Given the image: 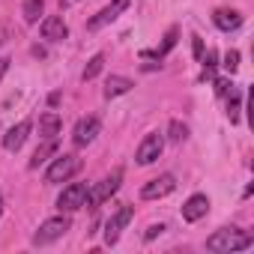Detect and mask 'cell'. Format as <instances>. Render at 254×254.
<instances>
[{"label":"cell","instance_id":"6da1fadb","mask_svg":"<svg viewBox=\"0 0 254 254\" xmlns=\"http://www.w3.org/2000/svg\"><path fill=\"white\" fill-rule=\"evenodd\" d=\"M254 242L251 233L239 230V227H221L215 230L209 239H206V251H215V254H227V251H239V248H248Z\"/></svg>","mask_w":254,"mask_h":254},{"label":"cell","instance_id":"7a4b0ae2","mask_svg":"<svg viewBox=\"0 0 254 254\" xmlns=\"http://www.w3.org/2000/svg\"><path fill=\"white\" fill-rule=\"evenodd\" d=\"M120 183H123V171H120V168H114V171H111L105 180H99L93 189H87L84 206H99V203H105L108 197H114V194H117Z\"/></svg>","mask_w":254,"mask_h":254},{"label":"cell","instance_id":"3957f363","mask_svg":"<svg viewBox=\"0 0 254 254\" xmlns=\"http://www.w3.org/2000/svg\"><path fill=\"white\" fill-rule=\"evenodd\" d=\"M78 168H81V162H78V156H57L54 162H51V168L45 171V183H66V180H72L75 174H78Z\"/></svg>","mask_w":254,"mask_h":254},{"label":"cell","instance_id":"277c9868","mask_svg":"<svg viewBox=\"0 0 254 254\" xmlns=\"http://www.w3.org/2000/svg\"><path fill=\"white\" fill-rule=\"evenodd\" d=\"M69 230V218L66 215H57V218H48L36 233H33V245H48L54 239H60L63 233Z\"/></svg>","mask_w":254,"mask_h":254},{"label":"cell","instance_id":"5b68a950","mask_svg":"<svg viewBox=\"0 0 254 254\" xmlns=\"http://www.w3.org/2000/svg\"><path fill=\"white\" fill-rule=\"evenodd\" d=\"M84 197H87V186H84V183H72V186H66V189L60 191L57 209H60V212H75V209L84 206Z\"/></svg>","mask_w":254,"mask_h":254},{"label":"cell","instance_id":"8992f818","mask_svg":"<svg viewBox=\"0 0 254 254\" xmlns=\"http://www.w3.org/2000/svg\"><path fill=\"white\" fill-rule=\"evenodd\" d=\"M162 150H165V138H162L159 132H150V135L141 141L135 159H138V165H153V162L162 156Z\"/></svg>","mask_w":254,"mask_h":254},{"label":"cell","instance_id":"52a82bcc","mask_svg":"<svg viewBox=\"0 0 254 254\" xmlns=\"http://www.w3.org/2000/svg\"><path fill=\"white\" fill-rule=\"evenodd\" d=\"M174 189H177L174 174H162V177H156V180H150V183L141 186V197H144V200H159V197L171 194Z\"/></svg>","mask_w":254,"mask_h":254},{"label":"cell","instance_id":"ba28073f","mask_svg":"<svg viewBox=\"0 0 254 254\" xmlns=\"http://www.w3.org/2000/svg\"><path fill=\"white\" fill-rule=\"evenodd\" d=\"M132 215H135V209H132V206H120V209L108 218V224H105V242H108V245H114V242L120 239L123 227L132 221Z\"/></svg>","mask_w":254,"mask_h":254},{"label":"cell","instance_id":"9c48e42d","mask_svg":"<svg viewBox=\"0 0 254 254\" xmlns=\"http://www.w3.org/2000/svg\"><path fill=\"white\" fill-rule=\"evenodd\" d=\"M96 135H99V120L96 117H84V120H78L75 132H72V144L75 147H87V144L96 141Z\"/></svg>","mask_w":254,"mask_h":254},{"label":"cell","instance_id":"30bf717a","mask_svg":"<svg viewBox=\"0 0 254 254\" xmlns=\"http://www.w3.org/2000/svg\"><path fill=\"white\" fill-rule=\"evenodd\" d=\"M126 9H129V0H111V3L96 15V18H90L87 21V30H99V27H105V24H111L120 12H126Z\"/></svg>","mask_w":254,"mask_h":254},{"label":"cell","instance_id":"8fae6325","mask_svg":"<svg viewBox=\"0 0 254 254\" xmlns=\"http://www.w3.org/2000/svg\"><path fill=\"white\" fill-rule=\"evenodd\" d=\"M27 135H30V120H21L18 126H12V129H6V135H3V147H6L9 153H18V150L24 147Z\"/></svg>","mask_w":254,"mask_h":254},{"label":"cell","instance_id":"7c38bea8","mask_svg":"<svg viewBox=\"0 0 254 254\" xmlns=\"http://www.w3.org/2000/svg\"><path fill=\"white\" fill-rule=\"evenodd\" d=\"M39 30H42V39H48V42H63L69 36V27H66V21L60 15H48Z\"/></svg>","mask_w":254,"mask_h":254},{"label":"cell","instance_id":"4fadbf2b","mask_svg":"<svg viewBox=\"0 0 254 254\" xmlns=\"http://www.w3.org/2000/svg\"><path fill=\"white\" fill-rule=\"evenodd\" d=\"M209 209V197L206 194H191L186 203H183V218L186 221H200Z\"/></svg>","mask_w":254,"mask_h":254},{"label":"cell","instance_id":"5bb4252c","mask_svg":"<svg viewBox=\"0 0 254 254\" xmlns=\"http://www.w3.org/2000/svg\"><path fill=\"white\" fill-rule=\"evenodd\" d=\"M212 21H215V27H218V30L230 33V30H236V27L242 24V15H239L236 9H218V12L212 15Z\"/></svg>","mask_w":254,"mask_h":254},{"label":"cell","instance_id":"9a60e30c","mask_svg":"<svg viewBox=\"0 0 254 254\" xmlns=\"http://www.w3.org/2000/svg\"><path fill=\"white\" fill-rule=\"evenodd\" d=\"M135 84L129 81V78H123V75H111L108 81H105V99H117V96H123V93H129Z\"/></svg>","mask_w":254,"mask_h":254},{"label":"cell","instance_id":"2e32d148","mask_svg":"<svg viewBox=\"0 0 254 254\" xmlns=\"http://www.w3.org/2000/svg\"><path fill=\"white\" fill-rule=\"evenodd\" d=\"M39 132H42V138H57V132H60V114H54V111H45L42 117H39Z\"/></svg>","mask_w":254,"mask_h":254},{"label":"cell","instance_id":"e0dca14e","mask_svg":"<svg viewBox=\"0 0 254 254\" xmlns=\"http://www.w3.org/2000/svg\"><path fill=\"white\" fill-rule=\"evenodd\" d=\"M42 12H45V0H27L24 3V21L27 24H36Z\"/></svg>","mask_w":254,"mask_h":254},{"label":"cell","instance_id":"ac0fdd59","mask_svg":"<svg viewBox=\"0 0 254 254\" xmlns=\"http://www.w3.org/2000/svg\"><path fill=\"white\" fill-rule=\"evenodd\" d=\"M102 69H105V54H96V57H90V63L84 66L81 78H84V81H93V78H96Z\"/></svg>","mask_w":254,"mask_h":254},{"label":"cell","instance_id":"d6986e66","mask_svg":"<svg viewBox=\"0 0 254 254\" xmlns=\"http://www.w3.org/2000/svg\"><path fill=\"white\" fill-rule=\"evenodd\" d=\"M54 150H57V147H54V138H51L48 144H42V147H39V150L33 153V159H30V168H39V165H42V162H45V159H48V156L54 153Z\"/></svg>","mask_w":254,"mask_h":254},{"label":"cell","instance_id":"ffe728a7","mask_svg":"<svg viewBox=\"0 0 254 254\" xmlns=\"http://www.w3.org/2000/svg\"><path fill=\"white\" fill-rule=\"evenodd\" d=\"M186 135H189V129L180 123V120H171V126H168V138L174 141V144H180V141H186Z\"/></svg>","mask_w":254,"mask_h":254},{"label":"cell","instance_id":"44dd1931","mask_svg":"<svg viewBox=\"0 0 254 254\" xmlns=\"http://www.w3.org/2000/svg\"><path fill=\"white\" fill-rule=\"evenodd\" d=\"M177 39H180V30H177V27H171V30L165 33V42H162V48H159L156 54H159V57H165L168 51H174V45H177Z\"/></svg>","mask_w":254,"mask_h":254},{"label":"cell","instance_id":"7402d4cb","mask_svg":"<svg viewBox=\"0 0 254 254\" xmlns=\"http://www.w3.org/2000/svg\"><path fill=\"white\" fill-rule=\"evenodd\" d=\"M227 117H230V123L239 120V90H230V99H227Z\"/></svg>","mask_w":254,"mask_h":254},{"label":"cell","instance_id":"603a6c76","mask_svg":"<svg viewBox=\"0 0 254 254\" xmlns=\"http://www.w3.org/2000/svg\"><path fill=\"white\" fill-rule=\"evenodd\" d=\"M224 69H227L230 75L239 69V51H227V54H224Z\"/></svg>","mask_w":254,"mask_h":254},{"label":"cell","instance_id":"cb8c5ba5","mask_svg":"<svg viewBox=\"0 0 254 254\" xmlns=\"http://www.w3.org/2000/svg\"><path fill=\"white\" fill-rule=\"evenodd\" d=\"M191 48H194V57H197V60H203V39H200V36H194V39H191Z\"/></svg>","mask_w":254,"mask_h":254},{"label":"cell","instance_id":"d4e9b609","mask_svg":"<svg viewBox=\"0 0 254 254\" xmlns=\"http://www.w3.org/2000/svg\"><path fill=\"white\" fill-rule=\"evenodd\" d=\"M230 90H233V84H230V81H215V93H218V96H227Z\"/></svg>","mask_w":254,"mask_h":254},{"label":"cell","instance_id":"484cf974","mask_svg":"<svg viewBox=\"0 0 254 254\" xmlns=\"http://www.w3.org/2000/svg\"><path fill=\"white\" fill-rule=\"evenodd\" d=\"M162 230H165V224H150V230L144 233V239H156V236H159Z\"/></svg>","mask_w":254,"mask_h":254},{"label":"cell","instance_id":"4316f807","mask_svg":"<svg viewBox=\"0 0 254 254\" xmlns=\"http://www.w3.org/2000/svg\"><path fill=\"white\" fill-rule=\"evenodd\" d=\"M9 63H12L9 57H0V81H3V75L9 72Z\"/></svg>","mask_w":254,"mask_h":254},{"label":"cell","instance_id":"83f0119b","mask_svg":"<svg viewBox=\"0 0 254 254\" xmlns=\"http://www.w3.org/2000/svg\"><path fill=\"white\" fill-rule=\"evenodd\" d=\"M0 215H3V200H0Z\"/></svg>","mask_w":254,"mask_h":254}]
</instances>
